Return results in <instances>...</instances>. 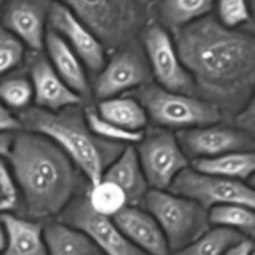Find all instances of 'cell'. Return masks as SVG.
I'll return each instance as SVG.
<instances>
[{
    "label": "cell",
    "mask_w": 255,
    "mask_h": 255,
    "mask_svg": "<svg viewBox=\"0 0 255 255\" xmlns=\"http://www.w3.org/2000/svg\"><path fill=\"white\" fill-rule=\"evenodd\" d=\"M173 41L197 96L216 105L223 115H236L253 100V35L228 29L207 15L174 31Z\"/></svg>",
    "instance_id": "6da1fadb"
},
{
    "label": "cell",
    "mask_w": 255,
    "mask_h": 255,
    "mask_svg": "<svg viewBox=\"0 0 255 255\" xmlns=\"http://www.w3.org/2000/svg\"><path fill=\"white\" fill-rule=\"evenodd\" d=\"M6 158L25 218L59 217L81 191L79 169L47 137L22 129L16 132Z\"/></svg>",
    "instance_id": "7a4b0ae2"
},
{
    "label": "cell",
    "mask_w": 255,
    "mask_h": 255,
    "mask_svg": "<svg viewBox=\"0 0 255 255\" xmlns=\"http://www.w3.org/2000/svg\"><path fill=\"white\" fill-rule=\"evenodd\" d=\"M17 119L24 131L39 133L54 142L71 159L89 186L101 181L107 167L126 147L95 136L80 106L57 112L29 107L20 112Z\"/></svg>",
    "instance_id": "3957f363"
},
{
    "label": "cell",
    "mask_w": 255,
    "mask_h": 255,
    "mask_svg": "<svg viewBox=\"0 0 255 255\" xmlns=\"http://www.w3.org/2000/svg\"><path fill=\"white\" fill-rule=\"evenodd\" d=\"M89 27L106 49H120L142 30L139 0H55Z\"/></svg>",
    "instance_id": "277c9868"
},
{
    "label": "cell",
    "mask_w": 255,
    "mask_h": 255,
    "mask_svg": "<svg viewBox=\"0 0 255 255\" xmlns=\"http://www.w3.org/2000/svg\"><path fill=\"white\" fill-rule=\"evenodd\" d=\"M146 111L148 121L158 128L184 131L207 125L219 124L223 117L216 105L197 95L168 91L157 84H148L129 94Z\"/></svg>",
    "instance_id": "5b68a950"
},
{
    "label": "cell",
    "mask_w": 255,
    "mask_h": 255,
    "mask_svg": "<svg viewBox=\"0 0 255 255\" xmlns=\"http://www.w3.org/2000/svg\"><path fill=\"white\" fill-rule=\"evenodd\" d=\"M141 207L161 227L169 252L184 248L211 229L206 209L169 191L149 189Z\"/></svg>",
    "instance_id": "8992f818"
},
{
    "label": "cell",
    "mask_w": 255,
    "mask_h": 255,
    "mask_svg": "<svg viewBox=\"0 0 255 255\" xmlns=\"http://www.w3.org/2000/svg\"><path fill=\"white\" fill-rule=\"evenodd\" d=\"M149 189L168 191L176 177L189 167L176 133L163 128L144 132L136 148Z\"/></svg>",
    "instance_id": "52a82bcc"
},
{
    "label": "cell",
    "mask_w": 255,
    "mask_h": 255,
    "mask_svg": "<svg viewBox=\"0 0 255 255\" xmlns=\"http://www.w3.org/2000/svg\"><path fill=\"white\" fill-rule=\"evenodd\" d=\"M168 191L196 202L207 212L222 204L255 207V193L246 182L201 173L191 167L176 177Z\"/></svg>",
    "instance_id": "ba28073f"
},
{
    "label": "cell",
    "mask_w": 255,
    "mask_h": 255,
    "mask_svg": "<svg viewBox=\"0 0 255 255\" xmlns=\"http://www.w3.org/2000/svg\"><path fill=\"white\" fill-rule=\"evenodd\" d=\"M141 42L152 77L158 86L178 94L196 95L193 80L179 59L168 30L157 22L144 26Z\"/></svg>",
    "instance_id": "9c48e42d"
},
{
    "label": "cell",
    "mask_w": 255,
    "mask_h": 255,
    "mask_svg": "<svg viewBox=\"0 0 255 255\" xmlns=\"http://www.w3.org/2000/svg\"><path fill=\"white\" fill-rule=\"evenodd\" d=\"M152 74L143 49L137 42L120 47L106 61L91 86L97 100L112 99L151 84Z\"/></svg>",
    "instance_id": "30bf717a"
},
{
    "label": "cell",
    "mask_w": 255,
    "mask_h": 255,
    "mask_svg": "<svg viewBox=\"0 0 255 255\" xmlns=\"http://www.w3.org/2000/svg\"><path fill=\"white\" fill-rule=\"evenodd\" d=\"M59 221L84 232L102 255H147L122 234L112 218L99 216L90 208L85 189L64 209Z\"/></svg>",
    "instance_id": "8fae6325"
},
{
    "label": "cell",
    "mask_w": 255,
    "mask_h": 255,
    "mask_svg": "<svg viewBox=\"0 0 255 255\" xmlns=\"http://www.w3.org/2000/svg\"><path fill=\"white\" fill-rule=\"evenodd\" d=\"M182 151L188 159L209 158L231 152L254 151V136L234 126L213 124L176 133Z\"/></svg>",
    "instance_id": "7c38bea8"
},
{
    "label": "cell",
    "mask_w": 255,
    "mask_h": 255,
    "mask_svg": "<svg viewBox=\"0 0 255 255\" xmlns=\"http://www.w3.org/2000/svg\"><path fill=\"white\" fill-rule=\"evenodd\" d=\"M47 27L62 37L77 55L86 70L99 74L106 64V47L67 7L52 1Z\"/></svg>",
    "instance_id": "4fadbf2b"
},
{
    "label": "cell",
    "mask_w": 255,
    "mask_h": 255,
    "mask_svg": "<svg viewBox=\"0 0 255 255\" xmlns=\"http://www.w3.org/2000/svg\"><path fill=\"white\" fill-rule=\"evenodd\" d=\"M51 4V0H7L2 7L1 26L30 51H42Z\"/></svg>",
    "instance_id": "5bb4252c"
},
{
    "label": "cell",
    "mask_w": 255,
    "mask_h": 255,
    "mask_svg": "<svg viewBox=\"0 0 255 255\" xmlns=\"http://www.w3.org/2000/svg\"><path fill=\"white\" fill-rule=\"evenodd\" d=\"M26 59L27 76L31 81L36 107L57 112L81 105V97L60 79L42 51H30Z\"/></svg>",
    "instance_id": "9a60e30c"
},
{
    "label": "cell",
    "mask_w": 255,
    "mask_h": 255,
    "mask_svg": "<svg viewBox=\"0 0 255 255\" xmlns=\"http://www.w3.org/2000/svg\"><path fill=\"white\" fill-rule=\"evenodd\" d=\"M112 221L122 234L144 254H169L168 244L161 227L142 207L127 206Z\"/></svg>",
    "instance_id": "2e32d148"
},
{
    "label": "cell",
    "mask_w": 255,
    "mask_h": 255,
    "mask_svg": "<svg viewBox=\"0 0 255 255\" xmlns=\"http://www.w3.org/2000/svg\"><path fill=\"white\" fill-rule=\"evenodd\" d=\"M44 49H46L47 59L60 79L82 100L89 96L91 94V84L86 67L66 41L49 27L45 34Z\"/></svg>",
    "instance_id": "e0dca14e"
},
{
    "label": "cell",
    "mask_w": 255,
    "mask_h": 255,
    "mask_svg": "<svg viewBox=\"0 0 255 255\" xmlns=\"http://www.w3.org/2000/svg\"><path fill=\"white\" fill-rule=\"evenodd\" d=\"M104 179L112 182L126 194L128 206L141 207L149 191L134 147L126 146L105 171Z\"/></svg>",
    "instance_id": "ac0fdd59"
},
{
    "label": "cell",
    "mask_w": 255,
    "mask_h": 255,
    "mask_svg": "<svg viewBox=\"0 0 255 255\" xmlns=\"http://www.w3.org/2000/svg\"><path fill=\"white\" fill-rule=\"evenodd\" d=\"M5 233V248L1 255H47L44 226L40 222L15 216H0Z\"/></svg>",
    "instance_id": "d6986e66"
},
{
    "label": "cell",
    "mask_w": 255,
    "mask_h": 255,
    "mask_svg": "<svg viewBox=\"0 0 255 255\" xmlns=\"http://www.w3.org/2000/svg\"><path fill=\"white\" fill-rule=\"evenodd\" d=\"M191 168L211 176L246 182L255 172V154L254 151L231 152L209 158L193 159Z\"/></svg>",
    "instance_id": "ffe728a7"
},
{
    "label": "cell",
    "mask_w": 255,
    "mask_h": 255,
    "mask_svg": "<svg viewBox=\"0 0 255 255\" xmlns=\"http://www.w3.org/2000/svg\"><path fill=\"white\" fill-rule=\"evenodd\" d=\"M47 255L101 254L91 239L79 229L62 222H49L44 227Z\"/></svg>",
    "instance_id": "44dd1931"
},
{
    "label": "cell",
    "mask_w": 255,
    "mask_h": 255,
    "mask_svg": "<svg viewBox=\"0 0 255 255\" xmlns=\"http://www.w3.org/2000/svg\"><path fill=\"white\" fill-rule=\"evenodd\" d=\"M216 0H159L156 6L157 17L166 30H177L209 15Z\"/></svg>",
    "instance_id": "7402d4cb"
},
{
    "label": "cell",
    "mask_w": 255,
    "mask_h": 255,
    "mask_svg": "<svg viewBox=\"0 0 255 255\" xmlns=\"http://www.w3.org/2000/svg\"><path fill=\"white\" fill-rule=\"evenodd\" d=\"M96 111L102 119L128 131H144L148 125V117L142 105L129 95L102 100Z\"/></svg>",
    "instance_id": "603a6c76"
},
{
    "label": "cell",
    "mask_w": 255,
    "mask_h": 255,
    "mask_svg": "<svg viewBox=\"0 0 255 255\" xmlns=\"http://www.w3.org/2000/svg\"><path fill=\"white\" fill-rule=\"evenodd\" d=\"M211 226L238 232L246 238L252 239L255 233L254 208L243 204H222L208 211Z\"/></svg>",
    "instance_id": "cb8c5ba5"
},
{
    "label": "cell",
    "mask_w": 255,
    "mask_h": 255,
    "mask_svg": "<svg viewBox=\"0 0 255 255\" xmlns=\"http://www.w3.org/2000/svg\"><path fill=\"white\" fill-rule=\"evenodd\" d=\"M246 238L238 232L227 228L208 229L193 243L188 244L172 255H224L237 243Z\"/></svg>",
    "instance_id": "d4e9b609"
},
{
    "label": "cell",
    "mask_w": 255,
    "mask_h": 255,
    "mask_svg": "<svg viewBox=\"0 0 255 255\" xmlns=\"http://www.w3.org/2000/svg\"><path fill=\"white\" fill-rule=\"evenodd\" d=\"M86 198L90 208L96 214L106 218H114L128 206L126 194L112 182L102 178L86 189Z\"/></svg>",
    "instance_id": "484cf974"
},
{
    "label": "cell",
    "mask_w": 255,
    "mask_h": 255,
    "mask_svg": "<svg viewBox=\"0 0 255 255\" xmlns=\"http://www.w3.org/2000/svg\"><path fill=\"white\" fill-rule=\"evenodd\" d=\"M32 101L34 91L27 75L15 74L0 81V102L11 112L25 111Z\"/></svg>",
    "instance_id": "4316f807"
},
{
    "label": "cell",
    "mask_w": 255,
    "mask_h": 255,
    "mask_svg": "<svg viewBox=\"0 0 255 255\" xmlns=\"http://www.w3.org/2000/svg\"><path fill=\"white\" fill-rule=\"evenodd\" d=\"M85 120L91 129L92 133L97 136L99 138L104 139V141L112 142V143H120V144H132L138 143L142 138H143L144 131L141 132H133L128 131V129L121 128V127L116 126L112 122L107 121V120L102 119L99 114H97L96 109L92 107H87L84 110Z\"/></svg>",
    "instance_id": "83f0119b"
},
{
    "label": "cell",
    "mask_w": 255,
    "mask_h": 255,
    "mask_svg": "<svg viewBox=\"0 0 255 255\" xmlns=\"http://www.w3.org/2000/svg\"><path fill=\"white\" fill-rule=\"evenodd\" d=\"M26 57L25 45L0 25V77L14 71Z\"/></svg>",
    "instance_id": "f1b7e54d"
},
{
    "label": "cell",
    "mask_w": 255,
    "mask_h": 255,
    "mask_svg": "<svg viewBox=\"0 0 255 255\" xmlns=\"http://www.w3.org/2000/svg\"><path fill=\"white\" fill-rule=\"evenodd\" d=\"M218 21L228 29H239L251 22V10L247 0H218Z\"/></svg>",
    "instance_id": "f546056e"
},
{
    "label": "cell",
    "mask_w": 255,
    "mask_h": 255,
    "mask_svg": "<svg viewBox=\"0 0 255 255\" xmlns=\"http://www.w3.org/2000/svg\"><path fill=\"white\" fill-rule=\"evenodd\" d=\"M20 207V196L9 164L0 157V216L14 213Z\"/></svg>",
    "instance_id": "4dcf8cb0"
},
{
    "label": "cell",
    "mask_w": 255,
    "mask_h": 255,
    "mask_svg": "<svg viewBox=\"0 0 255 255\" xmlns=\"http://www.w3.org/2000/svg\"><path fill=\"white\" fill-rule=\"evenodd\" d=\"M236 120H234V127H237L241 131L246 132V133L254 136V125H255V112H254V100H252L249 104L242 110H239L236 115H234Z\"/></svg>",
    "instance_id": "1f68e13d"
},
{
    "label": "cell",
    "mask_w": 255,
    "mask_h": 255,
    "mask_svg": "<svg viewBox=\"0 0 255 255\" xmlns=\"http://www.w3.org/2000/svg\"><path fill=\"white\" fill-rule=\"evenodd\" d=\"M22 127L17 116H15L9 109L0 102V134H14L21 131Z\"/></svg>",
    "instance_id": "d6a6232c"
},
{
    "label": "cell",
    "mask_w": 255,
    "mask_h": 255,
    "mask_svg": "<svg viewBox=\"0 0 255 255\" xmlns=\"http://www.w3.org/2000/svg\"><path fill=\"white\" fill-rule=\"evenodd\" d=\"M224 255H254V243L252 239L244 238L232 247Z\"/></svg>",
    "instance_id": "836d02e7"
},
{
    "label": "cell",
    "mask_w": 255,
    "mask_h": 255,
    "mask_svg": "<svg viewBox=\"0 0 255 255\" xmlns=\"http://www.w3.org/2000/svg\"><path fill=\"white\" fill-rule=\"evenodd\" d=\"M12 134L6 133V134H0V157H4L6 158L7 153H9L10 144H11Z\"/></svg>",
    "instance_id": "e575fe53"
},
{
    "label": "cell",
    "mask_w": 255,
    "mask_h": 255,
    "mask_svg": "<svg viewBox=\"0 0 255 255\" xmlns=\"http://www.w3.org/2000/svg\"><path fill=\"white\" fill-rule=\"evenodd\" d=\"M5 248V233H4V228H2V224L0 222V255L2 254Z\"/></svg>",
    "instance_id": "d590c367"
},
{
    "label": "cell",
    "mask_w": 255,
    "mask_h": 255,
    "mask_svg": "<svg viewBox=\"0 0 255 255\" xmlns=\"http://www.w3.org/2000/svg\"><path fill=\"white\" fill-rule=\"evenodd\" d=\"M6 1H7V0H0V11H1V10H2L4 5L6 4Z\"/></svg>",
    "instance_id": "8d00e7d4"
},
{
    "label": "cell",
    "mask_w": 255,
    "mask_h": 255,
    "mask_svg": "<svg viewBox=\"0 0 255 255\" xmlns=\"http://www.w3.org/2000/svg\"><path fill=\"white\" fill-rule=\"evenodd\" d=\"M139 1H148V0H139Z\"/></svg>",
    "instance_id": "74e56055"
},
{
    "label": "cell",
    "mask_w": 255,
    "mask_h": 255,
    "mask_svg": "<svg viewBox=\"0 0 255 255\" xmlns=\"http://www.w3.org/2000/svg\"><path fill=\"white\" fill-rule=\"evenodd\" d=\"M97 255H102V254H97Z\"/></svg>",
    "instance_id": "f35d334b"
}]
</instances>
